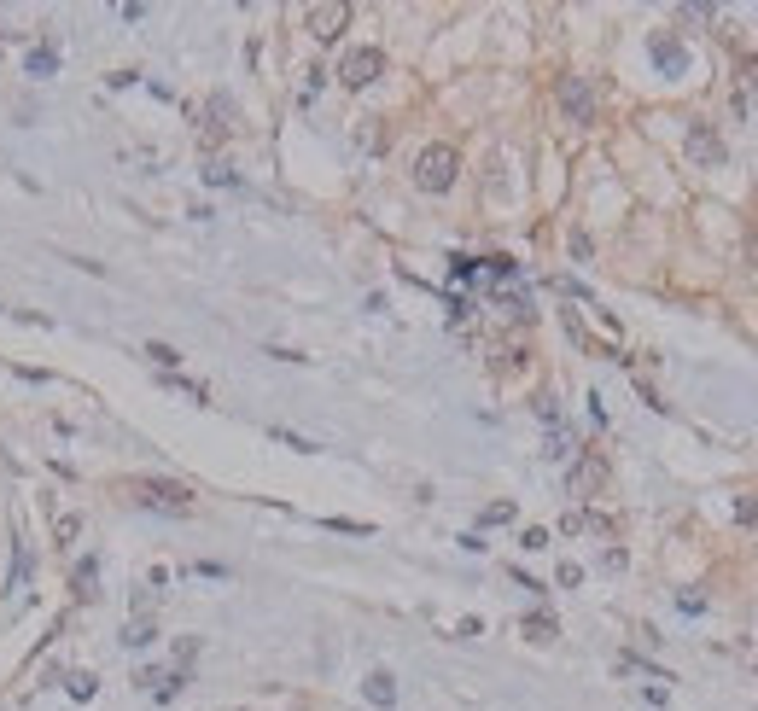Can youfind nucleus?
<instances>
[{
  "instance_id": "5",
  "label": "nucleus",
  "mask_w": 758,
  "mask_h": 711,
  "mask_svg": "<svg viewBox=\"0 0 758 711\" xmlns=\"http://www.w3.org/2000/svg\"><path fill=\"white\" fill-rule=\"evenodd\" d=\"M601 484H607V461H601L595 449H584V455L572 461V473H566V490H572V496H584V502H589V496H595Z\"/></svg>"
},
{
  "instance_id": "9",
  "label": "nucleus",
  "mask_w": 758,
  "mask_h": 711,
  "mask_svg": "<svg viewBox=\"0 0 758 711\" xmlns=\"http://www.w3.org/2000/svg\"><path fill=\"white\" fill-rule=\"evenodd\" d=\"M362 694H368V706L391 711V706H397V677H391V671H368V682H362Z\"/></svg>"
},
{
  "instance_id": "17",
  "label": "nucleus",
  "mask_w": 758,
  "mask_h": 711,
  "mask_svg": "<svg viewBox=\"0 0 758 711\" xmlns=\"http://www.w3.org/2000/svg\"><path fill=\"white\" fill-rule=\"evenodd\" d=\"M479 519H484V525H508V519H514V502H490Z\"/></svg>"
},
{
  "instance_id": "12",
  "label": "nucleus",
  "mask_w": 758,
  "mask_h": 711,
  "mask_svg": "<svg viewBox=\"0 0 758 711\" xmlns=\"http://www.w3.org/2000/svg\"><path fill=\"white\" fill-rule=\"evenodd\" d=\"M94 577H100V560L82 554V560H76V601H94Z\"/></svg>"
},
{
  "instance_id": "20",
  "label": "nucleus",
  "mask_w": 758,
  "mask_h": 711,
  "mask_svg": "<svg viewBox=\"0 0 758 711\" xmlns=\"http://www.w3.org/2000/svg\"><path fill=\"white\" fill-rule=\"evenodd\" d=\"M327 531H350V537H368L374 525H362V519H327Z\"/></svg>"
},
{
  "instance_id": "3",
  "label": "nucleus",
  "mask_w": 758,
  "mask_h": 711,
  "mask_svg": "<svg viewBox=\"0 0 758 711\" xmlns=\"http://www.w3.org/2000/svg\"><path fill=\"white\" fill-rule=\"evenodd\" d=\"M129 490H135V502H140V508H158V513H193V490H187V484H170V478H135Z\"/></svg>"
},
{
  "instance_id": "24",
  "label": "nucleus",
  "mask_w": 758,
  "mask_h": 711,
  "mask_svg": "<svg viewBox=\"0 0 758 711\" xmlns=\"http://www.w3.org/2000/svg\"><path fill=\"white\" fill-rule=\"evenodd\" d=\"M753 263H758V234H753Z\"/></svg>"
},
{
  "instance_id": "15",
  "label": "nucleus",
  "mask_w": 758,
  "mask_h": 711,
  "mask_svg": "<svg viewBox=\"0 0 758 711\" xmlns=\"http://www.w3.org/2000/svg\"><path fill=\"white\" fill-rule=\"evenodd\" d=\"M146 356H152V362H158L164 373L181 368V350H175V344H164V339H152V344H146Z\"/></svg>"
},
{
  "instance_id": "11",
  "label": "nucleus",
  "mask_w": 758,
  "mask_h": 711,
  "mask_svg": "<svg viewBox=\"0 0 758 711\" xmlns=\"http://www.w3.org/2000/svg\"><path fill=\"white\" fill-rule=\"evenodd\" d=\"M543 455H549V461H572V455H578V443H572V432H566V420H560V426H549Z\"/></svg>"
},
{
  "instance_id": "10",
  "label": "nucleus",
  "mask_w": 758,
  "mask_h": 711,
  "mask_svg": "<svg viewBox=\"0 0 758 711\" xmlns=\"http://www.w3.org/2000/svg\"><path fill=\"white\" fill-rule=\"evenodd\" d=\"M24 70H30V76H53V70H59V47H53V41L30 47V53H24Z\"/></svg>"
},
{
  "instance_id": "6",
  "label": "nucleus",
  "mask_w": 758,
  "mask_h": 711,
  "mask_svg": "<svg viewBox=\"0 0 758 711\" xmlns=\"http://www.w3.org/2000/svg\"><path fill=\"white\" fill-rule=\"evenodd\" d=\"M345 24H350L345 0H321V6H310V35H315V41H339Z\"/></svg>"
},
{
  "instance_id": "14",
  "label": "nucleus",
  "mask_w": 758,
  "mask_h": 711,
  "mask_svg": "<svg viewBox=\"0 0 758 711\" xmlns=\"http://www.w3.org/2000/svg\"><path fill=\"white\" fill-rule=\"evenodd\" d=\"M525 636H531V642H554V636H560V624H554L549 612H531V618H525Z\"/></svg>"
},
{
  "instance_id": "23",
  "label": "nucleus",
  "mask_w": 758,
  "mask_h": 711,
  "mask_svg": "<svg viewBox=\"0 0 758 711\" xmlns=\"http://www.w3.org/2000/svg\"><path fill=\"white\" fill-rule=\"evenodd\" d=\"M735 513H741L747 525H758V502H735Z\"/></svg>"
},
{
  "instance_id": "1",
  "label": "nucleus",
  "mask_w": 758,
  "mask_h": 711,
  "mask_svg": "<svg viewBox=\"0 0 758 711\" xmlns=\"http://www.w3.org/2000/svg\"><path fill=\"white\" fill-rule=\"evenodd\" d=\"M455 175H461V152H455V146H426V152L414 158V187H420V193H449Z\"/></svg>"
},
{
  "instance_id": "19",
  "label": "nucleus",
  "mask_w": 758,
  "mask_h": 711,
  "mask_svg": "<svg viewBox=\"0 0 758 711\" xmlns=\"http://www.w3.org/2000/svg\"><path fill=\"white\" fill-rule=\"evenodd\" d=\"M449 274H455V280H479V257H455Z\"/></svg>"
},
{
  "instance_id": "8",
  "label": "nucleus",
  "mask_w": 758,
  "mask_h": 711,
  "mask_svg": "<svg viewBox=\"0 0 758 711\" xmlns=\"http://www.w3.org/2000/svg\"><path fill=\"white\" fill-rule=\"evenodd\" d=\"M648 59H654L659 70H665V76H683V70H689V53H683V41H677V35H648Z\"/></svg>"
},
{
  "instance_id": "21",
  "label": "nucleus",
  "mask_w": 758,
  "mask_h": 711,
  "mask_svg": "<svg viewBox=\"0 0 758 711\" xmlns=\"http://www.w3.org/2000/svg\"><path fill=\"white\" fill-rule=\"evenodd\" d=\"M275 438L286 443V449H304V455H315V443H310V438H298V432H280V426H275Z\"/></svg>"
},
{
  "instance_id": "2",
  "label": "nucleus",
  "mask_w": 758,
  "mask_h": 711,
  "mask_svg": "<svg viewBox=\"0 0 758 711\" xmlns=\"http://www.w3.org/2000/svg\"><path fill=\"white\" fill-rule=\"evenodd\" d=\"M554 100H560V111H566V123H578V129H589V123H595V111H601V94H595V82H589V76H560Z\"/></svg>"
},
{
  "instance_id": "16",
  "label": "nucleus",
  "mask_w": 758,
  "mask_h": 711,
  "mask_svg": "<svg viewBox=\"0 0 758 711\" xmlns=\"http://www.w3.org/2000/svg\"><path fill=\"white\" fill-rule=\"evenodd\" d=\"M205 181L210 187H240V175L228 170V164H205Z\"/></svg>"
},
{
  "instance_id": "22",
  "label": "nucleus",
  "mask_w": 758,
  "mask_h": 711,
  "mask_svg": "<svg viewBox=\"0 0 758 711\" xmlns=\"http://www.w3.org/2000/svg\"><path fill=\"white\" fill-rule=\"evenodd\" d=\"M210 111H216V117H228V100H216ZM205 140H222V123H205Z\"/></svg>"
},
{
  "instance_id": "7",
  "label": "nucleus",
  "mask_w": 758,
  "mask_h": 711,
  "mask_svg": "<svg viewBox=\"0 0 758 711\" xmlns=\"http://www.w3.org/2000/svg\"><path fill=\"white\" fill-rule=\"evenodd\" d=\"M689 158L700 170H718V164H724V140H718L712 123H689Z\"/></svg>"
},
{
  "instance_id": "13",
  "label": "nucleus",
  "mask_w": 758,
  "mask_h": 711,
  "mask_svg": "<svg viewBox=\"0 0 758 711\" xmlns=\"http://www.w3.org/2000/svg\"><path fill=\"white\" fill-rule=\"evenodd\" d=\"M158 642V624L152 618H129V630H123V647H152Z\"/></svg>"
},
{
  "instance_id": "4",
  "label": "nucleus",
  "mask_w": 758,
  "mask_h": 711,
  "mask_svg": "<svg viewBox=\"0 0 758 711\" xmlns=\"http://www.w3.org/2000/svg\"><path fill=\"white\" fill-rule=\"evenodd\" d=\"M379 70H385V53L379 47H356V53H345V65H339V82L345 88H368V82H379Z\"/></svg>"
},
{
  "instance_id": "18",
  "label": "nucleus",
  "mask_w": 758,
  "mask_h": 711,
  "mask_svg": "<svg viewBox=\"0 0 758 711\" xmlns=\"http://www.w3.org/2000/svg\"><path fill=\"white\" fill-rule=\"evenodd\" d=\"M94 694H100L94 677H70V700H94Z\"/></svg>"
}]
</instances>
